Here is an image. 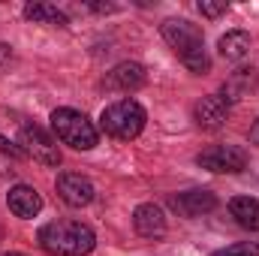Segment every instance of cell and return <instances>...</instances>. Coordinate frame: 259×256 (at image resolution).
<instances>
[{
  "instance_id": "obj_1",
  "label": "cell",
  "mask_w": 259,
  "mask_h": 256,
  "mask_svg": "<svg viewBox=\"0 0 259 256\" xmlns=\"http://www.w3.org/2000/svg\"><path fill=\"white\" fill-rule=\"evenodd\" d=\"M36 241L52 256H88L97 244V235L81 220H52L39 229Z\"/></svg>"
},
{
  "instance_id": "obj_2",
  "label": "cell",
  "mask_w": 259,
  "mask_h": 256,
  "mask_svg": "<svg viewBox=\"0 0 259 256\" xmlns=\"http://www.w3.org/2000/svg\"><path fill=\"white\" fill-rule=\"evenodd\" d=\"M160 33H163V39L172 46V52L181 58V64L187 66L190 72H196V75L211 72V58L205 52V36H202V30L196 27L193 21L169 18V21H163Z\"/></svg>"
},
{
  "instance_id": "obj_3",
  "label": "cell",
  "mask_w": 259,
  "mask_h": 256,
  "mask_svg": "<svg viewBox=\"0 0 259 256\" xmlns=\"http://www.w3.org/2000/svg\"><path fill=\"white\" fill-rule=\"evenodd\" d=\"M52 130H55V136L69 145V148H75V151H91L97 142H100V133L94 127V121L84 115V112H78V109H55L52 112Z\"/></svg>"
},
{
  "instance_id": "obj_4",
  "label": "cell",
  "mask_w": 259,
  "mask_h": 256,
  "mask_svg": "<svg viewBox=\"0 0 259 256\" xmlns=\"http://www.w3.org/2000/svg\"><path fill=\"white\" fill-rule=\"evenodd\" d=\"M145 121H148V115H145V109L136 100H118V103H112V106L103 109L100 130L106 136H112V139L130 142V139H136L145 130Z\"/></svg>"
},
{
  "instance_id": "obj_5",
  "label": "cell",
  "mask_w": 259,
  "mask_h": 256,
  "mask_svg": "<svg viewBox=\"0 0 259 256\" xmlns=\"http://www.w3.org/2000/svg\"><path fill=\"white\" fill-rule=\"evenodd\" d=\"M18 145L24 148L27 157H33L42 166H61V148H58V142L42 127L24 124V127L18 130Z\"/></svg>"
},
{
  "instance_id": "obj_6",
  "label": "cell",
  "mask_w": 259,
  "mask_h": 256,
  "mask_svg": "<svg viewBox=\"0 0 259 256\" xmlns=\"http://www.w3.org/2000/svg\"><path fill=\"white\" fill-rule=\"evenodd\" d=\"M196 163L208 172H244L247 169V151L238 145H211L196 157Z\"/></svg>"
},
{
  "instance_id": "obj_7",
  "label": "cell",
  "mask_w": 259,
  "mask_h": 256,
  "mask_svg": "<svg viewBox=\"0 0 259 256\" xmlns=\"http://www.w3.org/2000/svg\"><path fill=\"white\" fill-rule=\"evenodd\" d=\"M169 208L178 211L181 217H202L208 211L217 208V196L205 187H196V190H184L178 196H169Z\"/></svg>"
},
{
  "instance_id": "obj_8",
  "label": "cell",
  "mask_w": 259,
  "mask_h": 256,
  "mask_svg": "<svg viewBox=\"0 0 259 256\" xmlns=\"http://www.w3.org/2000/svg\"><path fill=\"white\" fill-rule=\"evenodd\" d=\"M229 118V100L223 94H208L193 106V121L202 130H220Z\"/></svg>"
},
{
  "instance_id": "obj_9",
  "label": "cell",
  "mask_w": 259,
  "mask_h": 256,
  "mask_svg": "<svg viewBox=\"0 0 259 256\" xmlns=\"http://www.w3.org/2000/svg\"><path fill=\"white\" fill-rule=\"evenodd\" d=\"M58 196L69 208H84L94 202V184L78 172H64L58 175Z\"/></svg>"
},
{
  "instance_id": "obj_10",
  "label": "cell",
  "mask_w": 259,
  "mask_h": 256,
  "mask_svg": "<svg viewBox=\"0 0 259 256\" xmlns=\"http://www.w3.org/2000/svg\"><path fill=\"white\" fill-rule=\"evenodd\" d=\"M133 229L142 238H160V235H166V217H163V211L157 205L145 202V205H139L133 211Z\"/></svg>"
},
{
  "instance_id": "obj_11",
  "label": "cell",
  "mask_w": 259,
  "mask_h": 256,
  "mask_svg": "<svg viewBox=\"0 0 259 256\" xmlns=\"http://www.w3.org/2000/svg\"><path fill=\"white\" fill-rule=\"evenodd\" d=\"M6 205H9V211L15 217L30 220V217H36L42 211V196L33 190V187H27V184H15L9 190V196H6Z\"/></svg>"
},
{
  "instance_id": "obj_12",
  "label": "cell",
  "mask_w": 259,
  "mask_h": 256,
  "mask_svg": "<svg viewBox=\"0 0 259 256\" xmlns=\"http://www.w3.org/2000/svg\"><path fill=\"white\" fill-rule=\"evenodd\" d=\"M145 84V66L142 64H133V61H124L118 64L109 75H106V88L109 91H139Z\"/></svg>"
},
{
  "instance_id": "obj_13",
  "label": "cell",
  "mask_w": 259,
  "mask_h": 256,
  "mask_svg": "<svg viewBox=\"0 0 259 256\" xmlns=\"http://www.w3.org/2000/svg\"><path fill=\"white\" fill-rule=\"evenodd\" d=\"M229 214L235 217V223L241 229L259 232V199H253V196H235V199H229Z\"/></svg>"
},
{
  "instance_id": "obj_14",
  "label": "cell",
  "mask_w": 259,
  "mask_h": 256,
  "mask_svg": "<svg viewBox=\"0 0 259 256\" xmlns=\"http://www.w3.org/2000/svg\"><path fill=\"white\" fill-rule=\"evenodd\" d=\"M217 49H220V58L238 64V61H244L250 55V33L247 30H229V33L220 36Z\"/></svg>"
},
{
  "instance_id": "obj_15",
  "label": "cell",
  "mask_w": 259,
  "mask_h": 256,
  "mask_svg": "<svg viewBox=\"0 0 259 256\" xmlns=\"http://www.w3.org/2000/svg\"><path fill=\"white\" fill-rule=\"evenodd\" d=\"M24 18L33 21V24H58V27H66L69 24L64 9H58L52 3H27L24 6Z\"/></svg>"
},
{
  "instance_id": "obj_16",
  "label": "cell",
  "mask_w": 259,
  "mask_h": 256,
  "mask_svg": "<svg viewBox=\"0 0 259 256\" xmlns=\"http://www.w3.org/2000/svg\"><path fill=\"white\" fill-rule=\"evenodd\" d=\"M211 256H259V244L256 241H238V244H229Z\"/></svg>"
},
{
  "instance_id": "obj_17",
  "label": "cell",
  "mask_w": 259,
  "mask_h": 256,
  "mask_svg": "<svg viewBox=\"0 0 259 256\" xmlns=\"http://www.w3.org/2000/svg\"><path fill=\"white\" fill-rule=\"evenodd\" d=\"M226 9H229L226 0H220V3H214V0H199V12H202L205 18H217V15H223Z\"/></svg>"
},
{
  "instance_id": "obj_18",
  "label": "cell",
  "mask_w": 259,
  "mask_h": 256,
  "mask_svg": "<svg viewBox=\"0 0 259 256\" xmlns=\"http://www.w3.org/2000/svg\"><path fill=\"white\" fill-rule=\"evenodd\" d=\"M0 154H9V157H15V160H24L27 154H24V148L21 145H15V142H9L6 136H0Z\"/></svg>"
},
{
  "instance_id": "obj_19",
  "label": "cell",
  "mask_w": 259,
  "mask_h": 256,
  "mask_svg": "<svg viewBox=\"0 0 259 256\" xmlns=\"http://www.w3.org/2000/svg\"><path fill=\"white\" fill-rule=\"evenodd\" d=\"M9 64H12V49H9L6 42H0V72H3Z\"/></svg>"
},
{
  "instance_id": "obj_20",
  "label": "cell",
  "mask_w": 259,
  "mask_h": 256,
  "mask_svg": "<svg viewBox=\"0 0 259 256\" xmlns=\"http://www.w3.org/2000/svg\"><path fill=\"white\" fill-rule=\"evenodd\" d=\"M88 6H91L94 12H115V9H118L115 3H88Z\"/></svg>"
},
{
  "instance_id": "obj_21",
  "label": "cell",
  "mask_w": 259,
  "mask_h": 256,
  "mask_svg": "<svg viewBox=\"0 0 259 256\" xmlns=\"http://www.w3.org/2000/svg\"><path fill=\"white\" fill-rule=\"evenodd\" d=\"M250 142H253V145H259V121L250 127Z\"/></svg>"
},
{
  "instance_id": "obj_22",
  "label": "cell",
  "mask_w": 259,
  "mask_h": 256,
  "mask_svg": "<svg viewBox=\"0 0 259 256\" xmlns=\"http://www.w3.org/2000/svg\"><path fill=\"white\" fill-rule=\"evenodd\" d=\"M3 256H24V253H3Z\"/></svg>"
}]
</instances>
